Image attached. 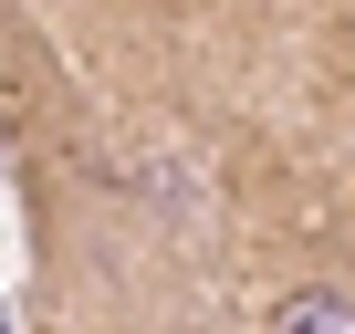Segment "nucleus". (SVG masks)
<instances>
[{
  "label": "nucleus",
  "instance_id": "nucleus-1",
  "mask_svg": "<svg viewBox=\"0 0 355 334\" xmlns=\"http://www.w3.org/2000/svg\"><path fill=\"white\" fill-rule=\"evenodd\" d=\"M272 334H355V292L345 282H293L272 303Z\"/></svg>",
  "mask_w": 355,
  "mask_h": 334
}]
</instances>
